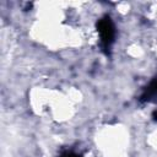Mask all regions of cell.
I'll list each match as a JSON object with an SVG mask.
<instances>
[{"label": "cell", "instance_id": "cell-1", "mask_svg": "<svg viewBox=\"0 0 157 157\" xmlns=\"http://www.w3.org/2000/svg\"><path fill=\"white\" fill-rule=\"evenodd\" d=\"M97 27H98V32L101 36L102 47L104 48V50H108L114 42V34H115L114 33V26H113L109 17H104L98 22Z\"/></svg>", "mask_w": 157, "mask_h": 157}, {"label": "cell", "instance_id": "cell-2", "mask_svg": "<svg viewBox=\"0 0 157 157\" xmlns=\"http://www.w3.org/2000/svg\"><path fill=\"white\" fill-rule=\"evenodd\" d=\"M141 101L145 102H153L157 101V80H153L144 91L141 96Z\"/></svg>", "mask_w": 157, "mask_h": 157}, {"label": "cell", "instance_id": "cell-3", "mask_svg": "<svg viewBox=\"0 0 157 157\" xmlns=\"http://www.w3.org/2000/svg\"><path fill=\"white\" fill-rule=\"evenodd\" d=\"M63 157H80V156L74 155V153H67V155H65V156H63Z\"/></svg>", "mask_w": 157, "mask_h": 157}]
</instances>
